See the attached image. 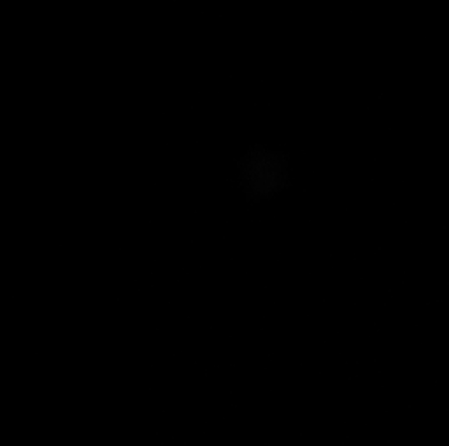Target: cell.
Returning <instances> with one entry per match:
<instances>
[{
	"instance_id": "cell-1",
	"label": "cell",
	"mask_w": 449,
	"mask_h": 446,
	"mask_svg": "<svg viewBox=\"0 0 449 446\" xmlns=\"http://www.w3.org/2000/svg\"><path fill=\"white\" fill-rule=\"evenodd\" d=\"M248 178V185L256 192V194H267L269 188L277 187L283 174L279 159L276 157H260L251 162V166L244 171Z\"/></svg>"
}]
</instances>
